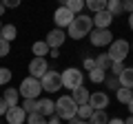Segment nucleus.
I'll return each instance as SVG.
<instances>
[{
    "label": "nucleus",
    "mask_w": 133,
    "mask_h": 124,
    "mask_svg": "<svg viewBox=\"0 0 133 124\" xmlns=\"http://www.w3.org/2000/svg\"><path fill=\"white\" fill-rule=\"evenodd\" d=\"M91 29H93V18L91 16H84V13H78L71 20V24L66 27V31H69V36L73 40H80V38H84V36L91 33Z\"/></svg>",
    "instance_id": "nucleus-1"
},
{
    "label": "nucleus",
    "mask_w": 133,
    "mask_h": 124,
    "mask_svg": "<svg viewBox=\"0 0 133 124\" xmlns=\"http://www.w3.org/2000/svg\"><path fill=\"white\" fill-rule=\"evenodd\" d=\"M76 113H78V104L73 102L71 95L58 98V102H56V115L60 120H73V118H76Z\"/></svg>",
    "instance_id": "nucleus-2"
},
{
    "label": "nucleus",
    "mask_w": 133,
    "mask_h": 124,
    "mask_svg": "<svg viewBox=\"0 0 133 124\" xmlns=\"http://www.w3.org/2000/svg\"><path fill=\"white\" fill-rule=\"evenodd\" d=\"M40 91H42V86H40V80H36V78H24L22 82H20L18 86V93L24 98V100H36V98L40 95Z\"/></svg>",
    "instance_id": "nucleus-3"
},
{
    "label": "nucleus",
    "mask_w": 133,
    "mask_h": 124,
    "mask_svg": "<svg viewBox=\"0 0 133 124\" xmlns=\"http://www.w3.org/2000/svg\"><path fill=\"white\" fill-rule=\"evenodd\" d=\"M60 80H62V86L64 89H78V86H82V80H84V75H82V71L80 69H76V67H69V69H64V71L60 73Z\"/></svg>",
    "instance_id": "nucleus-4"
},
{
    "label": "nucleus",
    "mask_w": 133,
    "mask_h": 124,
    "mask_svg": "<svg viewBox=\"0 0 133 124\" xmlns=\"http://www.w3.org/2000/svg\"><path fill=\"white\" fill-rule=\"evenodd\" d=\"M109 47L111 49H109L107 56H109L111 62H124L129 58V42H127V40H113Z\"/></svg>",
    "instance_id": "nucleus-5"
},
{
    "label": "nucleus",
    "mask_w": 133,
    "mask_h": 124,
    "mask_svg": "<svg viewBox=\"0 0 133 124\" xmlns=\"http://www.w3.org/2000/svg\"><path fill=\"white\" fill-rule=\"evenodd\" d=\"M40 86H42V91H47V93H56V91H60L62 89L60 73H58V71H47L44 78H40Z\"/></svg>",
    "instance_id": "nucleus-6"
},
{
    "label": "nucleus",
    "mask_w": 133,
    "mask_h": 124,
    "mask_svg": "<svg viewBox=\"0 0 133 124\" xmlns=\"http://www.w3.org/2000/svg\"><path fill=\"white\" fill-rule=\"evenodd\" d=\"M89 38H91V44L93 47H109L113 42V33H111L109 29H93V33Z\"/></svg>",
    "instance_id": "nucleus-7"
},
{
    "label": "nucleus",
    "mask_w": 133,
    "mask_h": 124,
    "mask_svg": "<svg viewBox=\"0 0 133 124\" xmlns=\"http://www.w3.org/2000/svg\"><path fill=\"white\" fill-rule=\"evenodd\" d=\"M47 71H49V64H47L44 58H33V60L29 62V73H31V78H36V80L44 78Z\"/></svg>",
    "instance_id": "nucleus-8"
},
{
    "label": "nucleus",
    "mask_w": 133,
    "mask_h": 124,
    "mask_svg": "<svg viewBox=\"0 0 133 124\" xmlns=\"http://www.w3.org/2000/svg\"><path fill=\"white\" fill-rule=\"evenodd\" d=\"M87 104H89L93 111H104V106H109V95H107L104 91L91 93V95H89V102H87Z\"/></svg>",
    "instance_id": "nucleus-9"
},
{
    "label": "nucleus",
    "mask_w": 133,
    "mask_h": 124,
    "mask_svg": "<svg viewBox=\"0 0 133 124\" xmlns=\"http://www.w3.org/2000/svg\"><path fill=\"white\" fill-rule=\"evenodd\" d=\"M76 18V16L71 13V11L66 9V7H58L56 9V13H53V20H56V24L58 27L56 29H62V27H69L71 24V20Z\"/></svg>",
    "instance_id": "nucleus-10"
},
{
    "label": "nucleus",
    "mask_w": 133,
    "mask_h": 124,
    "mask_svg": "<svg viewBox=\"0 0 133 124\" xmlns=\"http://www.w3.org/2000/svg\"><path fill=\"white\" fill-rule=\"evenodd\" d=\"M64 40H66V33L62 31V29H53V31H49L47 33V47L49 49H60L62 44H64Z\"/></svg>",
    "instance_id": "nucleus-11"
},
{
    "label": "nucleus",
    "mask_w": 133,
    "mask_h": 124,
    "mask_svg": "<svg viewBox=\"0 0 133 124\" xmlns=\"http://www.w3.org/2000/svg\"><path fill=\"white\" fill-rule=\"evenodd\" d=\"M7 122L9 124H22L27 122V113L22 111V106H11V109H7Z\"/></svg>",
    "instance_id": "nucleus-12"
},
{
    "label": "nucleus",
    "mask_w": 133,
    "mask_h": 124,
    "mask_svg": "<svg viewBox=\"0 0 133 124\" xmlns=\"http://www.w3.org/2000/svg\"><path fill=\"white\" fill-rule=\"evenodd\" d=\"M111 20H113V16H111L109 11H100V13H93V27H95V29H109Z\"/></svg>",
    "instance_id": "nucleus-13"
},
{
    "label": "nucleus",
    "mask_w": 133,
    "mask_h": 124,
    "mask_svg": "<svg viewBox=\"0 0 133 124\" xmlns=\"http://www.w3.org/2000/svg\"><path fill=\"white\" fill-rule=\"evenodd\" d=\"M38 113L42 115V118H47V115H56V102L49 100V98L38 100Z\"/></svg>",
    "instance_id": "nucleus-14"
},
{
    "label": "nucleus",
    "mask_w": 133,
    "mask_h": 124,
    "mask_svg": "<svg viewBox=\"0 0 133 124\" xmlns=\"http://www.w3.org/2000/svg\"><path fill=\"white\" fill-rule=\"evenodd\" d=\"M118 82L122 89H133V67H124V71L118 75Z\"/></svg>",
    "instance_id": "nucleus-15"
},
{
    "label": "nucleus",
    "mask_w": 133,
    "mask_h": 124,
    "mask_svg": "<svg viewBox=\"0 0 133 124\" xmlns=\"http://www.w3.org/2000/svg\"><path fill=\"white\" fill-rule=\"evenodd\" d=\"M2 100H5L7 109H11V106H18V100H20L18 89H5V95H2Z\"/></svg>",
    "instance_id": "nucleus-16"
},
{
    "label": "nucleus",
    "mask_w": 133,
    "mask_h": 124,
    "mask_svg": "<svg viewBox=\"0 0 133 124\" xmlns=\"http://www.w3.org/2000/svg\"><path fill=\"white\" fill-rule=\"evenodd\" d=\"M89 95H91V93L84 89V86H78V89H73V95L71 98H73V102L80 106V104H87V102H89Z\"/></svg>",
    "instance_id": "nucleus-17"
},
{
    "label": "nucleus",
    "mask_w": 133,
    "mask_h": 124,
    "mask_svg": "<svg viewBox=\"0 0 133 124\" xmlns=\"http://www.w3.org/2000/svg\"><path fill=\"white\" fill-rule=\"evenodd\" d=\"M16 33H18L16 24H2V29H0V40H5V42H11V40L16 38Z\"/></svg>",
    "instance_id": "nucleus-18"
},
{
    "label": "nucleus",
    "mask_w": 133,
    "mask_h": 124,
    "mask_svg": "<svg viewBox=\"0 0 133 124\" xmlns=\"http://www.w3.org/2000/svg\"><path fill=\"white\" fill-rule=\"evenodd\" d=\"M84 7H89L93 13H100V11H107V0H89L84 2Z\"/></svg>",
    "instance_id": "nucleus-19"
},
{
    "label": "nucleus",
    "mask_w": 133,
    "mask_h": 124,
    "mask_svg": "<svg viewBox=\"0 0 133 124\" xmlns=\"http://www.w3.org/2000/svg\"><path fill=\"white\" fill-rule=\"evenodd\" d=\"M107 122H109V115L104 111H93L89 118V124H107Z\"/></svg>",
    "instance_id": "nucleus-20"
},
{
    "label": "nucleus",
    "mask_w": 133,
    "mask_h": 124,
    "mask_svg": "<svg viewBox=\"0 0 133 124\" xmlns=\"http://www.w3.org/2000/svg\"><path fill=\"white\" fill-rule=\"evenodd\" d=\"M31 51L36 53V58H44V56H47L49 51H51V49H49V47H47V42H44V40H42V42H33Z\"/></svg>",
    "instance_id": "nucleus-21"
},
{
    "label": "nucleus",
    "mask_w": 133,
    "mask_h": 124,
    "mask_svg": "<svg viewBox=\"0 0 133 124\" xmlns=\"http://www.w3.org/2000/svg\"><path fill=\"white\" fill-rule=\"evenodd\" d=\"M109 67H111V60H109V56H107V53H100V56L95 58V69L109 71Z\"/></svg>",
    "instance_id": "nucleus-22"
},
{
    "label": "nucleus",
    "mask_w": 133,
    "mask_h": 124,
    "mask_svg": "<svg viewBox=\"0 0 133 124\" xmlns=\"http://www.w3.org/2000/svg\"><path fill=\"white\" fill-rule=\"evenodd\" d=\"M64 7L71 11L73 16H78L82 9H84V2H82V0H66V5H64Z\"/></svg>",
    "instance_id": "nucleus-23"
},
{
    "label": "nucleus",
    "mask_w": 133,
    "mask_h": 124,
    "mask_svg": "<svg viewBox=\"0 0 133 124\" xmlns=\"http://www.w3.org/2000/svg\"><path fill=\"white\" fill-rule=\"evenodd\" d=\"M107 11H109L111 16H120L122 13V2H120V0H109V2H107Z\"/></svg>",
    "instance_id": "nucleus-24"
},
{
    "label": "nucleus",
    "mask_w": 133,
    "mask_h": 124,
    "mask_svg": "<svg viewBox=\"0 0 133 124\" xmlns=\"http://www.w3.org/2000/svg\"><path fill=\"white\" fill-rule=\"evenodd\" d=\"M131 100H133L131 89H122V86H120V89H118V102H122V104H129Z\"/></svg>",
    "instance_id": "nucleus-25"
},
{
    "label": "nucleus",
    "mask_w": 133,
    "mask_h": 124,
    "mask_svg": "<svg viewBox=\"0 0 133 124\" xmlns=\"http://www.w3.org/2000/svg\"><path fill=\"white\" fill-rule=\"evenodd\" d=\"M91 113H93V109H91L89 104H80V106H78V113H76V118H80V120H87V122H89Z\"/></svg>",
    "instance_id": "nucleus-26"
},
{
    "label": "nucleus",
    "mask_w": 133,
    "mask_h": 124,
    "mask_svg": "<svg viewBox=\"0 0 133 124\" xmlns=\"http://www.w3.org/2000/svg\"><path fill=\"white\" fill-rule=\"evenodd\" d=\"M22 111H24L27 115L38 113V100H24V102H22Z\"/></svg>",
    "instance_id": "nucleus-27"
},
{
    "label": "nucleus",
    "mask_w": 133,
    "mask_h": 124,
    "mask_svg": "<svg viewBox=\"0 0 133 124\" xmlns=\"http://www.w3.org/2000/svg\"><path fill=\"white\" fill-rule=\"evenodd\" d=\"M104 73H107V71H102V69H93V71H89V78H91V82L100 84V82H104V80H107Z\"/></svg>",
    "instance_id": "nucleus-28"
},
{
    "label": "nucleus",
    "mask_w": 133,
    "mask_h": 124,
    "mask_svg": "<svg viewBox=\"0 0 133 124\" xmlns=\"http://www.w3.org/2000/svg\"><path fill=\"white\" fill-rule=\"evenodd\" d=\"M27 124H47V118H42L40 113H31L27 115Z\"/></svg>",
    "instance_id": "nucleus-29"
},
{
    "label": "nucleus",
    "mask_w": 133,
    "mask_h": 124,
    "mask_svg": "<svg viewBox=\"0 0 133 124\" xmlns=\"http://www.w3.org/2000/svg\"><path fill=\"white\" fill-rule=\"evenodd\" d=\"M9 82H11V69L0 67V86H2V84H9Z\"/></svg>",
    "instance_id": "nucleus-30"
},
{
    "label": "nucleus",
    "mask_w": 133,
    "mask_h": 124,
    "mask_svg": "<svg viewBox=\"0 0 133 124\" xmlns=\"http://www.w3.org/2000/svg\"><path fill=\"white\" fill-rule=\"evenodd\" d=\"M109 69H111V73H113V75L118 78L120 73L124 71V62H111V67H109Z\"/></svg>",
    "instance_id": "nucleus-31"
},
{
    "label": "nucleus",
    "mask_w": 133,
    "mask_h": 124,
    "mask_svg": "<svg viewBox=\"0 0 133 124\" xmlns=\"http://www.w3.org/2000/svg\"><path fill=\"white\" fill-rule=\"evenodd\" d=\"M9 51H11V42H5V40H0V58L9 56Z\"/></svg>",
    "instance_id": "nucleus-32"
},
{
    "label": "nucleus",
    "mask_w": 133,
    "mask_h": 124,
    "mask_svg": "<svg viewBox=\"0 0 133 124\" xmlns=\"http://www.w3.org/2000/svg\"><path fill=\"white\" fill-rule=\"evenodd\" d=\"M104 84L109 86V89H115V91L120 89V82H118V78H115V75H113V78H107V80H104Z\"/></svg>",
    "instance_id": "nucleus-33"
},
{
    "label": "nucleus",
    "mask_w": 133,
    "mask_h": 124,
    "mask_svg": "<svg viewBox=\"0 0 133 124\" xmlns=\"http://www.w3.org/2000/svg\"><path fill=\"white\" fill-rule=\"evenodd\" d=\"M82 64H84L87 71H93V69H95V60H93V58H84V62H82Z\"/></svg>",
    "instance_id": "nucleus-34"
},
{
    "label": "nucleus",
    "mask_w": 133,
    "mask_h": 124,
    "mask_svg": "<svg viewBox=\"0 0 133 124\" xmlns=\"http://www.w3.org/2000/svg\"><path fill=\"white\" fill-rule=\"evenodd\" d=\"M122 11H127L129 16L133 13V0H127V2H122Z\"/></svg>",
    "instance_id": "nucleus-35"
},
{
    "label": "nucleus",
    "mask_w": 133,
    "mask_h": 124,
    "mask_svg": "<svg viewBox=\"0 0 133 124\" xmlns=\"http://www.w3.org/2000/svg\"><path fill=\"white\" fill-rule=\"evenodd\" d=\"M2 5H5V9H16V7H18L20 2H18V0H5Z\"/></svg>",
    "instance_id": "nucleus-36"
},
{
    "label": "nucleus",
    "mask_w": 133,
    "mask_h": 124,
    "mask_svg": "<svg viewBox=\"0 0 133 124\" xmlns=\"http://www.w3.org/2000/svg\"><path fill=\"white\" fill-rule=\"evenodd\" d=\"M69 124H89L87 120H80V118H73V120H69Z\"/></svg>",
    "instance_id": "nucleus-37"
},
{
    "label": "nucleus",
    "mask_w": 133,
    "mask_h": 124,
    "mask_svg": "<svg viewBox=\"0 0 133 124\" xmlns=\"http://www.w3.org/2000/svg\"><path fill=\"white\" fill-rule=\"evenodd\" d=\"M47 124H62V120L58 118V115H53L51 120H47Z\"/></svg>",
    "instance_id": "nucleus-38"
},
{
    "label": "nucleus",
    "mask_w": 133,
    "mask_h": 124,
    "mask_svg": "<svg viewBox=\"0 0 133 124\" xmlns=\"http://www.w3.org/2000/svg\"><path fill=\"white\" fill-rule=\"evenodd\" d=\"M7 113V104H5V100L0 98V115H5Z\"/></svg>",
    "instance_id": "nucleus-39"
},
{
    "label": "nucleus",
    "mask_w": 133,
    "mask_h": 124,
    "mask_svg": "<svg viewBox=\"0 0 133 124\" xmlns=\"http://www.w3.org/2000/svg\"><path fill=\"white\" fill-rule=\"evenodd\" d=\"M107 124H124V120H120V118H113V120H109Z\"/></svg>",
    "instance_id": "nucleus-40"
},
{
    "label": "nucleus",
    "mask_w": 133,
    "mask_h": 124,
    "mask_svg": "<svg viewBox=\"0 0 133 124\" xmlns=\"http://www.w3.org/2000/svg\"><path fill=\"white\" fill-rule=\"evenodd\" d=\"M129 27H131V31H133V13L129 16Z\"/></svg>",
    "instance_id": "nucleus-41"
},
{
    "label": "nucleus",
    "mask_w": 133,
    "mask_h": 124,
    "mask_svg": "<svg viewBox=\"0 0 133 124\" xmlns=\"http://www.w3.org/2000/svg\"><path fill=\"white\" fill-rule=\"evenodd\" d=\"M124 124H133V115H131V118H127V120H124Z\"/></svg>",
    "instance_id": "nucleus-42"
},
{
    "label": "nucleus",
    "mask_w": 133,
    "mask_h": 124,
    "mask_svg": "<svg viewBox=\"0 0 133 124\" xmlns=\"http://www.w3.org/2000/svg\"><path fill=\"white\" fill-rule=\"evenodd\" d=\"M127 106H129V111H131V115H133V100H131V102H129V104H127Z\"/></svg>",
    "instance_id": "nucleus-43"
},
{
    "label": "nucleus",
    "mask_w": 133,
    "mask_h": 124,
    "mask_svg": "<svg viewBox=\"0 0 133 124\" xmlns=\"http://www.w3.org/2000/svg\"><path fill=\"white\" fill-rule=\"evenodd\" d=\"M5 13V5H2V2H0V16Z\"/></svg>",
    "instance_id": "nucleus-44"
},
{
    "label": "nucleus",
    "mask_w": 133,
    "mask_h": 124,
    "mask_svg": "<svg viewBox=\"0 0 133 124\" xmlns=\"http://www.w3.org/2000/svg\"><path fill=\"white\" fill-rule=\"evenodd\" d=\"M0 29H2V22H0Z\"/></svg>",
    "instance_id": "nucleus-45"
},
{
    "label": "nucleus",
    "mask_w": 133,
    "mask_h": 124,
    "mask_svg": "<svg viewBox=\"0 0 133 124\" xmlns=\"http://www.w3.org/2000/svg\"><path fill=\"white\" fill-rule=\"evenodd\" d=\"M131 93H133V89H131Z\"/></svg>",
    "instance_id": "nucleus-46"
},
{
    "label": "nucleus",
    "mask_w": 133,
    "mask_h": 124,
    "mask_svg": "<svg viewBox=\"0 0 133 124\" xmlns=\"http://www.w3.org/2000/svg\"><path fill=\"white\" fill-rule=\"evenodd\" d=\"M131 49H133V44H131Z\"/></svg>",
    "instance_id": "nucleus-47"
}]
</instances>
